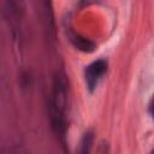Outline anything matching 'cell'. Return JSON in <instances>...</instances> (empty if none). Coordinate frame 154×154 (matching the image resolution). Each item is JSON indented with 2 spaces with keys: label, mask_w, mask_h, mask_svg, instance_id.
Wrapping results in <instances>:
<instances>
[{
  "label": "cell",
  "mask_w": 154,
  "mask_h": 154,
  "mask_svg": "<svg viewBox=\"0 0 154 154\" xmlns=\"http://www.w3.org/2000/svg\"><path fill=\"white\" fill-rule=\"evenodd\" d=\"M95 154H109V144L106 140H102L99 142L96 150H95Z\"/></svg>",
  "instance_id": "cell-5"
},
{
  "label": "cell",
  "mask_w": 154,
  "mask_h": 154,
  "mask_svg": "<svg viewBox=\"0 0 154 154\" xmlns=\"http://www.w3.org/2000/svg\"><path fill=\"white\" fill-rule=\"evenodd\" d=\"M150 154H154V149H153V150H152V152H150Z\"/></svg>",
  "instance_id": "cell-7"
},
{
  "label": "cell",
  "mask_w": 154,
  "mask_h": 154,
  "mask_svg": "<svg viewBox=\"0 0 154 154\" xmlns=\"http://www.w3.org/2000/svg\"><path fill=\"white\" fill-rule=\"evenodd\" d=\"M93 144H94V132L93 130H87L82 135L78 142L76 154H91Z\"/></svg>",
  "instance_id": "cell-3"
},
{
  "label": "cell",
  "mask_w": 154,
  "mask_h": 154,
  "mask_svg": "<svg viewBox=\"0 0 154 154\" xmlns=\"http://www.w3.org/2000/svg\"><path fill=\"white\" fill-rule=\"evenodd\" d=\"M149 113L154 119V94H153V96H152V99L149 101Z\"/></svg>",
  "instance_id": "cell-6"
},
{
  "label": "cell",
  "mask_w": 154,
  "mask_h": 154,
  "mask_svg": "<svg viewBox=\"0 0 154 154\" xmlns=\"http://www.w3.org/2000/svg\"><path fill=\"white\" fill-rule=\"evenodd\" d=\"M70 40L75 45V47H77L79 51H83V52H93L95 49V45L91 41L84 38V37H82L79 35L71 34L70 35Z\"/></svg>",
  "instance_id": "cell-4"
},
{
  "label": "cell",
  "mask_w": 154,
  "mask_h": 154,
  "mask_svg": "<svg viewBox=\"0 0 154 154\" xmlns=\"http://www.w3.org/2000/svg\"><path fill=\"white\" fill-rule=\"evenodd\" d=\"M67 111H69V83L65 73L58 72L53 79L51 119L54 131L59 135H64L65 132Z\"/></svg>",
  "instance_id": "cell-1"
},
{
  "label": "cell",
  "mask_w": 154,
  "mask_h": 154,
  "mask_svg": "<svg viewBox=\"0 0 154 154\" xmlns=\"http://www.w3.org/2000/svg\"><path fill=\"white\" fill-rule=\"evenodd\" d=\"M106 71H107V61L103 59L95 60L85 67L84 78H85V83H87L89 90L95 89V87L97 85L99 81L105 75Z\"/></svg>",
  "instance_id": "cell-2"
}]
</instances>
